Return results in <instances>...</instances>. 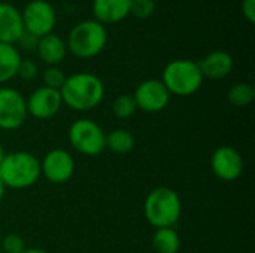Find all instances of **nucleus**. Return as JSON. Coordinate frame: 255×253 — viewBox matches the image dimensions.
<instances>
[{"mask_svg": "<svg viewBox=\"0 0 255 253\" xmlns=\"http://www.w3.org/2000/svg\"><path fill=\"white\" fill-rule=\"evenodd\" d=\"M134 148V136L126 128H115L106 134V149L114 154H128Z\"/></svg>", "mask_w": 255, "mask_h": 253, "instance_id": "obj_19", "label": "nucleus"}, {"mask_svg": "<svg viewBox=\"0 0 255 253\" xmlns=\"http://www.w3.org/2000/svg\"><path fill=\"white\" fill-rule=\"evenodd\" d=\"M4 194H6V186H4L3 182L0 180V203H1V200L4 198Z\"/></svg>", "mask_w": 255, "mask_h": 253, "instance_id": "obj_29", "label": "nucleus"}, {"mask_svg": "<svg viewBox=\"0 0 255 253\" xmlns=\"http://www.w3.org/2000/svg\"><path fill=\"white\" fill-rule=\"evenodd\" d=\"M203 75L200 72L199 63L187 58L173 60L166 64L161 82L170 92V95L188 97L196 94L203 85Z\"/></svg>", "mask_w": 255, "mask_h": 253, "instance_id": "obj_4", "label": "nucleus"}, {"mask_svg": "<svg viewBox=\"0 0 255 253\" xmlns=\"http://www.w3.org/2000/svg\"><path fill=\"white\" fill-rule=\"evenodd\" d=\"M131 10V0H93V15L100 24L124 21Z\"/></svg>", "mask_w": 255, "mask_h": 253, "instance_id": "obj_14", "label": "nucleus"}, {"mask_svg": "<svg viewBox=\"0 0 255 253\" xmlns=\"http://www.w3.org/2000/svg\"><path fill=\"white\" fill-rule=\"evenodd\" d=\"M170 97L172 95L161 79H146L140 82L133 94L137 109L146 113H157L166 109Z\"/></svg>", "mask_w": 255, "mask_h": 253, "instance_id": "obj_9", "label": "nucleus"}, {"mask_svg": "<svg viewBox=\"0 0 255 253\" xmlns=\"http://www.w3.org/2000/svg\"><path fill=\"white\" fill-rule=\"evenodd\" d=\"M182 213L178 192L169 186L154 188L145 198L143 215L154 228H173Z\"/></svg>", "mask_w": 255, "mask_h": 253, "instance_id": "obj_2", "label": "nucleus"}, {"mask_svg": "<svg viewBox=\"0 0 255 253\" xmlns=\"http://www.w3.org/2000/svg\"><path fill=\"white\" fill-rule=\"evenodd\" d=\"M0 243H1V233H0Z\"/></svg>", "mask_w": 255, "mask_h": 253, "instance_id": "obj_31", "label": "nucleus"}, {"mask_svg": "<svg viewBox=\"0 0 255 253\" xmlns=\"http://www.w3.org/2000/svg\"><path fill=\"white\" fill-rule=\"evenodd\" d=\"M227 98L229 101L233 104V106H238V107H244V106H248L254 101L255 98V89L251 84H247V82H239V84H235L230 89H229V94H227Z\"/></svg>", "mask_w": 255, "mask_h": 253, "instance_id": "obj_20", "label": "nucleus"}, {"mask_svg": "<svg viewBox=\"0 0 255 253\" xmlns=\"http://www.w3.org/2000/svg\"><path fill=\"white\" fill-rule=\"evenodd\" d=\"M60 94L63 104L72 110L87 112L102 103L105 97V85L97 75L79 72L66 78L60 88Z\"/></svg>", "mask_w": 255, "mask_h": 253, "instance_id": "obj_1", "label": "nucleus"}, {"mask_svg": "<svg viewBox=\"0 0 255 253\" xmlns=\"http://www.w3.org/2000/svg\"><path fill=\"white\" fill-rule=\"evenodd\" d=\"M40 174V161L25 151L6 154L0 163V180L6 188H30L39 180Z\"/></svg>", "mask_w": 255, "mask_h": 253, "instance_id": "obj_3", "label": "nucleus"}, {"mask_svg": "<svg viewBox=\"0 0 255 253\" xmlns=\"http://www.w3.org/2000/svg\"><path fill=\"white\" fill-rule=\"evenodd\" d=\"M25 104H27L28 115L43 121L55 116L60 112L63 106V100L58 89L39 86L28 95V98H25Z\"/></svg>", "mask_w": 255, "mask_h": 253, "instance_id": "obj_12", "label": "nucleus"}, {"mask_svg": "<svg viewBox=\"0 0 255 253\" xmlns=\"http://www.w3.org/2000/svg\"><path fill=\"white\" fill-rule=\"evenodd\" d=\"M200 72L203 75V78L212 79V81H218V79H224L227 78L233 67H235V61L232 58V55L226 51H212L209 52L200 63H199Z\"/></svg>", "mask_w": 255, "mask_h": 253, "instance_id": "obj_15", "label": "nucleus"}, {"mask_svg": "<svg viewBox=\"0 0 255 253\" xmlns=\"http://www.w3.org/2000/svg\"><path fill=\"white\" fill-rule=\"evenodd\" d=\"M22 253H49V252H46L45 249H40V248H28V249H25Z\"/></svg>", "mask_w": 255, "mask_h": 253, "instance_id": "obj_28", "label": "nucleus"}, {"mask_svg": "<svg viewBox=\"0 0 255 253\" xmlns=\"http://www.w3.org/2000/svg\"><path fill=\"white\" fill-rule=\"evenodd\" d=\"M22 33L21 12L13 4L0 1V43L15 45Z\"/></svg>", "mask_w": 255, "mask_h": 253, "instance_id": "obj_13", "label": "nucleus"}, {"mask_svg": "<svg viewBox=\"0 0 255 253\" xmlns=\"http://www.w3.org/2000/svg\"><path fill=\"white\" fill-rule=\"evenodd\" d=\"M66 75L61 69H58L57 66H49L43 75H42V79H43V86H48V88H52V89H58L63 86L64 81H66Z\"/></svg>", "mask_w": 255, "mask_h": 253, "instance_id": "obj_22", "label": "nucleus"}, {"mask_svg": "<svg viewBox=\"0 0 255 253\" xmlns=\"http://www.w3.org/2000/svg\"><path fill=\"white\" fill-rule=\"evenodd\" d=\"M24 95L9 86H0V130H18L27 119Z\"/></svg>", "mask_w": 255, "mask_h": 253, "instance_id": "obj_8", "label": "nucleus"}, {"mask_svg": "<svg viewBox=\"0 0 255 253\" xmlns=\"http://www.w3.org/2000/svg\"><path fill=\"white\" fill-rule=\"evenodd\" d=\"M152 249L155 253H178L181 237L175 228H158L152 236Z\"/></svg>", "mask_w": 255, "mask_h": 253, "instance_id": "obj_18", "label": "nucleus"}, {"mask_svg": "<svg viewBox=\"0 0 255 253\" xmlns=\"http://www.w3.org/2000/svg\"><path fill=\"white\" fill-rule=\"evenodd\" d=\"M69 142L72 148L87 157H97L106 149V134L102 127L87 118L75 121L69 127Z\"/></svg>", "mask_w": 255, "mask_h": 253, "instance_id": "obj_6", "label": "nucleus"}, {"mask_svg": "<svg viewBox=\"0 0 255 253\" xmlns=\"http://www.w3.org/2000/svg\"><path fill=\"white\" fill-rule=\"evenodd\" d=\"M242 13L251 22H255V0H242Z\"/></svg>", "mask_w": 255, "mask_h": 253, "instance_id": "obj_27", "label": "nucleus"}, {"mask_svg": "<svg viewBox=\"0 0 255 253\" xmlns=\"http://www.w3.org/2000/svg\"><path fill=\"white\" fill-rule=\"evenodd\" d=\"M136 110H137L136 101H134L133 95H130V94H121L112 103V112L120 119H127V118L133 116L136 113Z\"/></svg>", "mask_w": 255, "mask_h": 253, "instance_id": "obj_21", "label": "nucleus"}, {"mask_svg": "<svg viewBox=\"0 0 255 253\" xmlns=\"http://www.w3.org/2000/svg\"><path fill=\"white\" fill-rule=\"evenodd\" d=\"M36 52L45 64L57 66L64 60L67 54V45L58 34L49 33L39 39Z\"/></svg>", "mask_w": 255, "mask_h": 253, "instance_id": "obj_16", "label": "nucleus"}, {"mask_svg": "<svg viewBox=\"0 0 255 253\" xmlns=\"http://www.w3.org/2000/svg\"><path fill=\"white\" fill-rule=\"evenodd\" d=\"M106 43V27L96 19H84L73 25L66 40L67 51L78 58H93L99 55Z\"/></svg>", "mask_w": 255, "mask_h": 253, "instance_id": "obj_5", "label": "nucleus"}, {"mask_svg": "<svg viewBox=\"0 0 255 253\" xmlns=\"http://www.w3.org/2000/svg\"><path fill=\"white\" fill-rule=\"evenodd\" d=\"M244 158L238 149L232 146H220L211 157V169L214 174L224 182H235L244 173Z\"/></svg>", "mask_w": 255, "mask_h": 253, "instance_id": "obj_11", "label": "nucleus"}, {"mask_svg": "<svg viewBox=\"0 0 255 253\" xmlns=\"http://www.w3.org/2000/svg\"><path fill=\"white\" fill-rule=\"evenodd\" d=\"M21 60V54L15 45L0 43V85L16 76Z\"/></svg>", "mask_w": 255, "mask_h": 253, "instance_id": "obj_17", "label": "nucleus"}, {"mask_svg": "<svg viewBox=\"0 0 255 253\" xmlns=\"http://www.w3.org/2000/svg\"><path fill=\"white\" fill-rule=\"evenodd\" d=\"M75 158L64 149L49 151L40 161V171L51 183H66L75 173Z\"/></svg>", "mask_w": 255, "mask_h": 253, "instance_id": "obj_10", "label": "nucleus"}, {"mask_svg": "<svg viewBox=\"0 0 255 253\" xmlns=\"http://www.w3.org/2000/svg\"><path fill=\"white\" fill-rule=\"evenodd\" d=\"M4 155H6V152H4V149H3V146H1V143H0V163L3 161Z\"/></svg>", "mask_w": 255, "mask_h": 253, "instance_id": "obj_30", "label": "nucleus"}, {"mask_svg": "<svg viewBox=\"0 0 255 253\" xmlns=\"http://www.w3.org/2000/svg\"><path fill=\"white\" fill-rule=\"evenodd\" d=\"M154 10H155V1L154 0H131L130 13L139 19L149 18L154 13Z\"/></svg>", "mask_w": 255, "mask_h": 253, "instance_id": "obj_24", "label": "nucleus"}, {"mask_svg": "<svg viewBox=\"0 0 255 253\" xmlns=\"http://www.w3.org/2000/svg\"><path fill=\"white\" fill-rule=\"evenodd\" d=\"M24 31L34 34L36 37H43L54 33L57 24V13L52 4L46 0H31L25 4L21 12Z\"/></svg>", "mask_w": 255, "mask_h": 253, "instance_id": "obj_7", "label": "nucleus"}, {"mask_svg": "<svg viewBox=\"0 0 255 253\" xmlns=\"http://www.w3.org/2000/svg\"><path fill=\"white\" fill-rule=\"evenodd\" d=\"M37 42H39V37H36L34 34L28 33V31H24L21 34V37L18 39V45L22 48V49H27V51H36L37 48Z\"/></svg>", "mask_w": 255, "mask_h": 253, "instance_id": "obj_26", "label": "nucleus"}, {"mask_svg": "<svg viewBox=\"0 0 255 253\" xmlns=\"http://www.w3.org/2000/svg\"><path fill=\"white\" fill-rule=\"evenodd\" d=\"M0 249H3L4 253H22L27 248L24 243V239L18 234H7L1 237Z\"/></svg>", "mask_w": 255, "mask_h": 253, "instance_id": "obj_23", "label": "nucleus"}, {"mask_svg": "<svg viewBox=\"0 0 255 253\" xmlns=\"http://www.w3.org/2000/svg\"><path fill=\"white\" fill-rule=\"evenodd\" d=\"M39 75V67L33 60H21L18 66L16 76H19L22 81H33Z\"/></svg>", "mask_w": 255, "mask_h": 253, "instance_id": "obj_25", "label": "nucleus"}]
</instances>
